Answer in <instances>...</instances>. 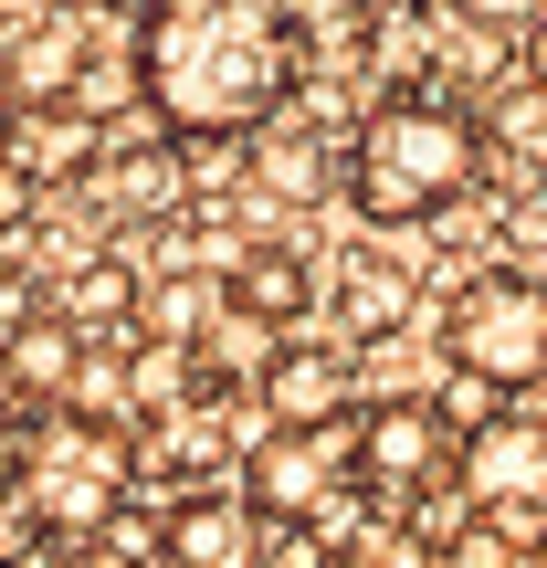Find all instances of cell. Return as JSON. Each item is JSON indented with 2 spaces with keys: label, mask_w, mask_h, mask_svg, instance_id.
Listing matches in <instances>:
<instances>
[{
  "label": "cell",
  "mask_w": 547,
  "mask_h": 568,
  "mask_svg": "<svg viewBox=\"0 0 547 568\" xmlns=\"http://www.w3.org/2000/svg\"><path fill=\"white\" fill-rule=\"evenodd\" d=\"M295 84L264 0H138V95L169 138H253Z\"/></svg>",
  "instance_id": "6da1fadb"
},
{
  "label": "cell",
  "mask_w": 547,
  "mask_h": 568,
  "mask_svg": "<svg viewBox=\"0 0 547 568\" xmlns=\"http://www.w3.org/2000/svg\"><path fill=\"white\" fill-rule=\"evenodd\" d=\"M474 169H485V126L464 105L401 95L347 148V201H358V222H432V211H453L474 190Z\"/></svg>",
  "instance_id": "7a4b0ae2"
},
{
  "label": "cell",
  "mask_w": 547,
  "mask_h": 568,
  "mask_svg": "<svg viewBox=\"0 0 547 568\" xmlns=\"http://www.w3.org/2000/svg\"><path fill=\"white\" fill-rule=\"evenodd\" d=\"M11 495H21L53 537H105V527L126 516V443H117L105 422H84V410H53V422L21 443Z\"/></svg>",
  "instance_id": "3957f363"
},
{
  "label": "cell",
  "mask_w": 547,
  "mask_h": 568,
  "mask_svg": "<svg viewBox=\"0 0 547 568\" xmlns=\"http://www.w3.org/2000/svg\"><path fill=\"white\" fill-rule=\"evenodd\" d=\"M443 358L495 379V389H537L547 379V284L537 274H474L443 316Z\"/></svg>",
  "instance_id": "277c9868"
},
{
  "label": "cell",
  "mask_w": 547,
  "mask_h": 568,
  "mask_svg": "<svg viewBox=\"0 0 547 568\" xmlns=\"http://www.w3.org/2000/svg\"><path fill=\"white\" fill-rule=\"evenodd\" d=\"M337 474H358V410L326 422V432H284V422H274V443L243 453V495L274 516V527L326 516V485H337Z\"/></svg>",
  "instance_id": "5b68a950"
},
{
  "label": "cell",
  "mask_w": 547,
  "mask_h": 568,
  "mask_svg": "<svg viewBox=\"0 0 547 568\" xmlns=\"http://www.w3.org/2000/svg\"><path fill=\"white\" fill-rule=\"evenodd\" d=\"M464 485H474V506H495V516H547V422H506L495 410L485 432H464Z\"/></svg>",
  "instance_id": "8992f818"
},
{
  "label": "cell",
  "mask_w": 547,
  "mask_h": 568,
  "mask_svg": "<svg viewBox=\"0 0 547 568\" xmlns=\"http://www.w3.org/2000/svg\"><path fill=\"white\" fill-rule=\"evenodd\" d=\"M443 410L432 400H368L358 410V485L379 495H422L432 474H443Z\"/></svg>",
  "instance_id": "52a82bcc"
},
{
  "label": "cell",
  "mask_w": 547,
  "mask_h": 568,
  "mask_svg": "<svg viewBox=\"0 0 547 568\" xmlns=\"http://www.w3.org/2000/svg\"><path fill=\"white\" fill-rule=\"evenodd\" d=\"M253 548H264V506H253L243 485L232 495H180L169 527H159L169 568H253Z\"/></svg>",
  "instance_id": "ba28073f"
},
{
  "label": "cell",
  "mask_w": 547,
  "mask_h": 568,
  "mask_svg": "<svg viewBox=\"0 0 547 568\" xmlns=\"http://www.w3.org/2000/svg\"><path fill=\"white\" fill-rule=\"evenodd\" d=\"M0 368L21 379V400H74V379H84V326L63 316H21L11 337H0Z\"/></svg>",
  "instance_id": "9c48e42d"
},
{
  "label": "cell",
  "mask_w": 547,
  "mask_h": 568,
  "mask_svg": "<svg viewBox=\"0 0 547 568\" xmlns=\"http://www.w3.org/2000/svg\"><path fill=\"white\" fill-rule=\"evenodd\" d=\"M264 410H274L284 432L347 422V358H326V347H284V358L264 368Z\"/></svg>",
  "instance_id": "30bf717a"
},
{
  "label": "cell",
  "mask_w": 547,
  "mask_h": 568,
  "mask_svg": "<svg viewBox=\"0 0 547 568\" xmlns=\"http://www.w3.org/2000/svg\"><path fill=\"white\" fill-rule=\"evenodd\" d=\"M0 159H11L21 180H74V169L95 159V126H84L74 105H21V116L0 126Z\"/></svg>",
  "instance_id": "8fae6325"
},
{
  "label": "cell",
  "mask_w": 547,
  "mask_h": 568,
  "mask_svg": "<svg viewBox=\"0 0 547 568\" xmlns=\"http://www.w3.org/2000/svg\"><path fill=\"white\" fill-rule=\"evenodd\" d=\"M222 305H232V284H211V274H159V284L138 295V326H148L159 347H201Z\"/></svg>",
  "instance_id": "7c38bea8"
},
{
  "label": "cell",
  "mask_w": 547,
  "mask_h": 568,
  "mask_svg": "<svg viewBox=\"0 0 547 568\" xmlns=\"http://www.w3.org/2000/svg\"><path fill=\"white\" fill-rule=\"evenodd\" d=\"M232 295H243L253 316H274V326H295L305 305H316V274H305L295 253H243V264H232Z\"/></svg>",
  "instance_id": "4fadbf2b"
},
{
  "label": "cell",
  "mask_w": 547,
  "mask_h": 568,
  "mask_svg": "<svg viewBox=\"0 0 547 568\" xmlns=\"http://www.w3.org/2000/svg\"><path fill=\"white\" fill-rule=\"evenodd\" d=\"M95 190L117 211H169V201H180V148H126V159L95 169Z\"/></svg>",
  "instance_id": "5bb4252c"
},
{
  "label": "cell",
  "mask_w": 547,
  "mask_h": 568,
  "mask_svg": "<svg viewBox=\"0 0 547 568\" xmlns=\"http://www.w3.org/2000/svg\"><path fill=\"white\" fill-rule=\"evenodd\" d=\"M201 358H211V368H253V379H264V368L284 358V347H274V316H253V305L232 295L222 316H211V337H201Z\"/></svg>",
  "instance_id": "9a60e30c"
},
{
  "label": "cell",
  "mask_w": 547,
  "mask_h": 568,
  "mask_svg": "<svg viewBox=\"0 0 547 568\" xmlns=\"http://www.w3.org/2000/svg\"><path fill=\"white\" fill-rule=\"evenodd\" d=\"M138 295H148V284L138 274H126V264H74V274H63V316H74V326H105V316H138Z\"/></svg>",
  "instance_id": "2e32d148"
},
{
  "label": "cell",
  "mask_w": 547,
  "mask_h": 568,
  "mask_svg": "<svg viewBox=\"0 0 547 568\" xmlns=\"http://www.w3.org/2000/svg\"><path fill=\"white\" fill-rule=\"evenodd\" d=\"M53 568H138V558H126L117 537H63V548H53Z\"/></svg>",
  "instance_id": "e0dca14e"
},
{
  "label": "cell",
  "mask_w": 547,
  "mask_h": 568,
  "mask_svg": "<svg viewBox=\"0 0 547 568\" xmlns=\"http://www.w3.org/2000/svg\"><path fill=\"white\" fill-rule=\"evenodd\" d=\"M527 84H537V95H547V11L527 21Z\"/></svg>",
  "instance_id": "ac0fdd59"
},
{
  "label": "cell",
  "mask_w": 547,
  "mask_h": 568,
  "mask_svg": "<svg viewBox=\"0 0 547 568\" xmlns=\"http://www.w3.org/2000/svg\"><path fill=\"white\" fill-rule=\"evenodd\" d=\"M21 190H32V180H21V169H0V232L21 222Z\"/></svg>",
  "instance_id": "d6986e66"
},
{
  "label": "cell",
  "mask_w": 547,
  "mask_h": 568,
  "mask_svg": "<svg viewBox=\"0 0 547 568\" xmlns=\"http://www.w3.org/2000/svg\"><path fill=\"white\" fill-rule=\"evenodd\" d=\"M21 105H32V95H21V63H0V126H11Z\"/></svg>",
  "instance_id": "ffe728a7"
},
{
  "label": "cell",
  "mask_w": 547,
  "mask_h": 568,
  "mask_svg": "<svg viewBox=\"0 0 547 568\" xmlns=\"http://www.w3.org/2000/svg\"><path fill=\"white\" fill-rule=\"evenodd\" d=\"M464 11H474V21H485V11H506V21H537V0H464Z\"/></svg>",
  "instance_id": "44dd1931"
},
{
  "label": "cell",
  "mask_w": 547,
  "mask_h": 568,
  "mask_svg": "<svg viewBox=\"0 0 547 568\" xmlns=\"http://www.w3.org/2000/svg\"><path fill=\"white\" fill-rule=\"evenodd\" d=\"M0 326H21V284H11V264H0Z\"/></svg>",
  "instance_id": "7402d4cb"
},
{
  "label": "cell",
  "mask_w": 547,
  "mask_h": 568,
  "mask_svg": "<svg viewBox=\"0 0 547 568\" xmlns=\"http://www.w3.org/2000/svg\"><path fill=\"white\" fill-rule=\"evenodd\" d=\"M326 568H379V558H326Z\"/></svg>",
  "instance_id": "603a6c76"
},
{
  "label": "cell",
  "mask_w": 547,
  "mask_h": 568,
  "mask_svg": "<svg viewBox=\"0 0 547 568\" xmlns=\"http://www.w3.org/2000/svg\"><path fill=\"white\" fill-rule=\"evenodd\" d=\"M537 568H547V527H537Z\"/></svg>",
  "instance_id": "cb8c5ba5"
},
{
  "label": "cell",
  "mask_w": 547,
  "mask_h": 568,
  "mask_svg": "<svg viewBox=\"0 0 547 568\" xmlns=\"http://www.w3.org/2000/svg\"><path fill=\"white\" fill-rule=\"evenodd\" d=\"M537 169H547V138H537Z\"/></svg>",
  "instance_id": "d4e9b609"
}]
</instances>
